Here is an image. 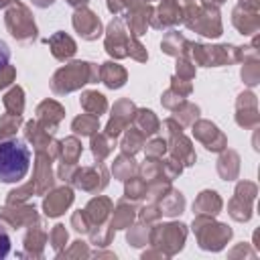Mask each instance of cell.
<instances>
[{"mask_svg": "<svg viewBox=\"0 0 260 260\" xmlns=\"http://www.w3.org/2000/svg\"><path fill=\"white\" fill-rule=\"evenodd\" d=\"M30 167V148L20 138H6L0 142V181L16 183L24 179Z\"/></svg>", "mask_w": 260, "mask_h": 260, "instance_id": "1", "label": "cell"}, {"mask_svg": "<svg viewBox=\"0 0 260 260\" xmlns=\"http://www.w3.org/2000/svg\"><path fill=\"white\" fill-rule=\"evenodd\" d=\"M10 234H8V230L0 223V260L2 258H6L8 256V252H10Z\"/></svg>", "mask_w": 260, "mask_h": 260, "instance_id": "2", "label": "cell"}, {"mask_svg": "<svg viewBox=\"0 0 260 260\" xmlns=\"http://www.w3.org/2000/svg\"><path fill=\"white\" fill-rule=\"evenodd\" d=\"M8 61H10V47L0 39V69L6 67Z\"/></svg>", "mask_w": 260, "mask_h": 260, "instance_id": "3", "label": "cell"}]
</instances>
